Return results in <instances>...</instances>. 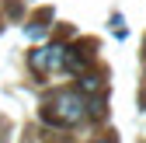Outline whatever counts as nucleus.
Wrapping results in <instances>:
<instances>
[{"mask_svg": "<svg viewBox=\"0 0 146 143\" xmlns=\"http://www.w3.org/2000/svg\"><path fill=\"white\" fill-rule=\"evenodd\" d=\"M84 119V101L80 94H52L45 105H42V122H49V126H73V122Z\"/></svg>", "mask_w": 146, "mask_h": 143, "instance_id": "1", "label": "nucleus"}, {"mask_svg": "<svg viewBox=\"0 0 146 143\" xmlns=\"http://www.w3.org/2000/svg\"><path fill=\"white\" fill-rule=\"evenodd\" d=\"M31 66L35 70H59V66H66V49L63 45H49V49L31 52Z\"/></svg>", "mask_w": 146, "mask_h": 143, "instance_id": "2", "label": "nucleus"}, {"mask_svg": "<svg viewBox=\"0 0 146 143\" xmlns=\"http://www.w3.org/2000/svg\"><path fill=\"white\" fill-rule=\"evenodd\" d=\"M101 143H115V140H101Z\"/></svg>", "mask_w": 146, "mask_h": 143, "instance_id": "4", "label": "nucleus"}, {"mask_svg": "<svg viewBox=\"0 0 146 143\" xmlns=\"http://www.w3.org/2000/svg\"><path fill=\"white\" fill-rule=\"evenodd\" d=\"M80 87H84V91H94V87H98V80H94V77H84V84H80Z\"/></svg>", "mask_w": 146, "mask_h": 143, "instance_id": "3", "label": "nucleus"}]
</instances>
